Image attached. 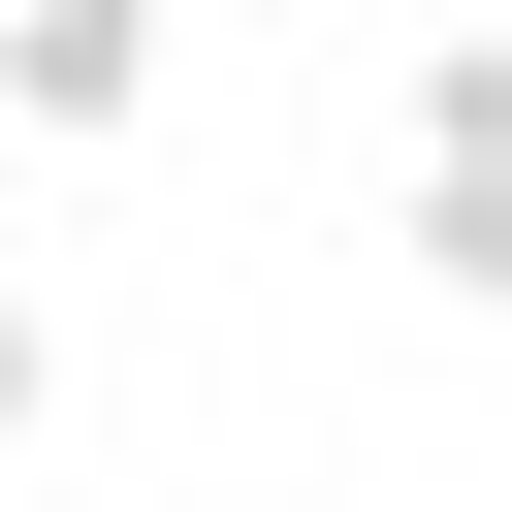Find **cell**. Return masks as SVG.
<instances>
[{
	"label": "cell",
	"mask_w": 512,
	"mask_h": 512,
	"mask_svg": "<svg viewBox=\"0 0 512 512\" xmlns=\"http://www.w3.org/2000/svg\"><path fill=\"white\" fill-rule=\"evenodd\" d=\"M384 256L448 320H512V32H416L384 64Z\"/></svg>",
	"instance_id": "cell-1"
},
{
	"label": "cell",
	"mask_w": 512,
	"mask_h": 512,
	"mask_svg": "<svg viewBox=\"0 0 512 512\" xmlns=\"http://www.w3.org/2000/svg\"><path fill=\"white\" fill-rule=\"evenodd\" d=\"M160 64H192L160 0H0V128H32V160H128V128H160Z\"/></svg>",
	"instance_id": "cell-2"
},
{
	"label": "cell",
	"mask_w": 512,
	"mask_h": 512,
	"mask_svg": "<svg viewBox=\"0 0 512 512\" xmlns=\"http://www.w3.org/2000/svg\"><path fill=\"white\" fill-rule=\"evenodd\" d=\"M32 416H64V320H32V288H0V448H32Z\"/></svg>",
	"instance_id": "cell-3"
}]
</instances>
